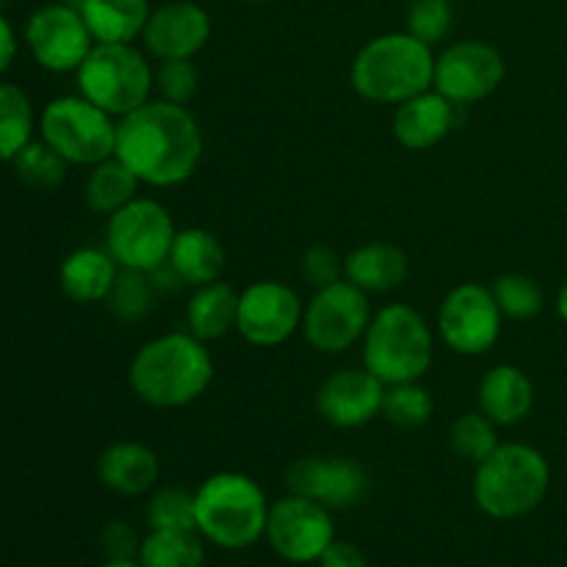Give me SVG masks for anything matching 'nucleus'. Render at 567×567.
Returning a JSON list of instances; mask_svg holds the SVG:
<instances>
[{
    "label": "nucleus",
    "mask_w": 567,
    "mask_h": 567,
    "mask_svg": "<svg viewBox=\"0 0 567 567\" xmlns=\"http://www.w3.org/2000/svg\"><path fill=\"white\" fill-rule=\"evenodd\" d=\"M205 138L188 105L153 97L116 120L114 155L150 188H172L194 177Z\"/></svg>",
    "instance_id": "obj_1"
},
{
    "label": "nucleus",
    "mask_w": 567,
    "mask_h": 567,
    "mask_svg": "<svg viewBox=\"0 0 567 567\" xmlns=\"http://www.w3.org/2000/svg\"><path fill=\"white\" fill-rule=\"evenodd\" d=\"M216 377L208 343L188 330L164 332L133 354L127 382L133 396L155 410H181L197 402Z\"/></svg>",
    "instance_id": "obj_2"
},
{
    "label": "nucleus",
    "mask_w": 567,
    "mask_h": 567,
    "mask_svg": "<svg viewBox=\"0 0 567 567\" xmlns=\"http://www.w3.org/2000/svg\"><path fill=\"white\" fill-rule=\"evenodd\" d=\"M435 48L408 31L380 33L358 50L349 70V83L358 97L396 109L404 100L432 89Z\"/></svg>",
    "instance_id": "obj_3"
},
{
    "label": "nucleus",
    "mask_w": 567,
    "mask_h": 567,
    "mask_svg": "<svg viewBox=\"0 0 567 567\" xmlns=\"http://www.w3.org/2000/svg\"><path fill=\"white\" fill-rule=\"evenodd\" d=\"M551 491V465L529 443H502L474 471V504L493 520H518L535 513Z\"/></svg>",
    "instance_id": "obj_4"
},
{
    "label": "nucleus",
    "mask_w": 567,
    "mask_h": 567,
    "mask_svg": "<svg viewBox=\"0 0 567 567\" xmlns=\"http://www.w3.org/2000/svg\"><path fill=\"white\" fill-rule=\"evenodd\" d=\"M269 507L264 487L241 471L210 474L194 491L197 532L225 551H244L264 540Z\"/></svg>",
    "instance_id": "obj_5"
},
{
    "label": "nucleus",
    "mask_w": 567,
    "mask_h": 567,
    "mask_svg": "<svg viewBox=\"0 0 567 567\" xmlns=\"http://www.w3.org/2000/svg\"><path fill=\"white\" fill-rule=\"evenodd\" d=\"M363 365L385 385L419 382L435 360V330L408 302H391L374 310L363 341Z\"/></svg>",
    "instance_id": "obj_6"
},
{
    "label": "nucleus",
    "mask_w": 567,
    "mask_h": 567,
    "mask_svg": "<svg viewBox=\"0 0 567 567\" xmlns=\"http://www.w3.org/2000/svg\"><path fill=\"white\" fill-rule=\"evenodd\" d=\"M78 94L122 120L153 100L155 70L150 55L133 44H94L75 70Z\"/></svg>",
    "instance_id": "obj_7"
},
{
    "label": "nucleus",
    "mask_w": 567,
    "mask_h": 567,
    "mask_svg": "<svg viewBox=\"0 0 567 567\" xmlns=\"http://www.w3.org/2000/svg\"><path fill=\"white\" fill-rule=\"evenodd\" d=\"M39 133L66 164L75 166L100 164L116 147V120L83 94L50 100L39 116Z\"/></svg>",
    "instance_id": "obj_8"
},
{
    "label": "nucleus",
    "mask_w": 567,
    "mask_h": 567,
    "mask_svg": "<svg viewBox=\"0 0 567 567\" xmlns=\"http://www.w3.org/2000/svg\"><path fill=\"white\" fill-rule=\"evenodd\" d=\"M175 236L177 227L169 208L142 194L105 221V249L114 255L120 269L153 275L169 258Z\"/></svg>",
    "instance_id": "obj_9"
},
{
    "label": "nucleus",
    "mask_w": 567,
    "mask_h": 567,
    "mask_svg": "<svg viewBox=\"0 0 567 567\" xmlns=\"http://www.w3.org/2000/svg\"><path fill=\"white\" fill-rule=\"evenodd\" d=\"M371 297L343 277L324 288H316L305 305L302 338L321 354H343L363 341L371 324Z\"/></svg>",
    "instance_id": "obj_10"
},
{
    "label": "nucleus",
    "mask_w": 567,
    "mask_h": 567,
    "mask_svg": "<svg viewBox=\"0 0 567 567\" xmlns=\"http://www.w3.org/2000/svg\"><path fill=\"white\" fill-rule=\"evenodd\" d=\"M504 330V313L491 286L460 282L443 297L437 308V336L463 358H482L498 343Z\"/></svg>",
    "instance_id": "obj_11"
},
{
    "label": "nucleus",
    "mask_w": 567,
    "mask_h": 567,
    "mask_svg": "<svg viewBox=\"0 0 567 567\" xmlns=\"http://www.w3.org/2000/svg\"><path fill=\"white\" fill-rule=\"evenodd\" d=\"M332 540H336L332 509L297 496V493H288V496L271 502L269 520H266V543L280 559L291 565L319 563Z\"/></svg>",
    "instance_id": "obj_12"
},
{
    "label": "nucleus",
    "mask_w": 567,
    "mask_h": 567,
    "mask_svg": "<svg viewBox=\"0 0 567 567\" xmlns=\"http://www.w3.org/2000/svg\"><path fill=\"white\" fill-rule=\"evenodd\" d=\"M507 78V64L498 48L482 39H463L435 53L432 89L452 100L457 109L474 105L498 92Z\"/></svg>",
    "instance_id": "obj_13"
},
{
    "label": "nucleus",
    "mask_w": 567,
    "mask_h": 567,
    "mask_svg": "<svg viewBox=\"0 0 567 567\" xmlns=\"http://www.w3.org/2000/svg\"><path fill=\"white\" fill-rule=\"evenodd\" d=\"M305 302L280 280H258L238 297L236 332L258 349H275L302 330Z\"/></svg>",
    "instance_id": "obj_14"
},
{
    "label": "nucleus",
    "mask_w": 567,
    "mask_h": 567,
    "mask_svg": "<svg viewBox=\"0 0 567 567\" xmlns=\"http://www.w3.org/2000/svg\"><path fill=\"white\" fill-rule=\"evenodd\" d=\"M25 44L33 61L48 72H75L94 48L78 6L48 3L33 11L25 22Z\"/></svg>",
    "instance_id": "obj_15"
},
{
    "label": "nucleus",
    "mask_w": 567,
    "mask_h": 567,
    "mask_svg": "<svg viewBox=\"0 0 567 567\" xmlns=\"http://www.w3.org/2000/svg\"><path fill=\"white\" fill-rule=\"evenodd\" d=\"M369 471L354 457H343V454L299 457L286 471L288 493L310 498L332 513L358 507L369 493Z\"/></svg>",
    "instance_id": "obj_16"
},
{
    "label": "nucleus",
    "mask_w": 567,
    "mask_h": 567,
    "mask_svg": "<svg viewBox=\"0 0 567 567\" xmlns=\"http://www.w3.org/2000/svg\"><path fill=\"white\" fill-rule=\"evenodd\" d=\"M210 14L194 0H166L155 6L144 25V53L155 61L197 59L208 44Z\"/></svg>",
    "instance_id": "obj_17"
},
{
    "label": "nucleus",
    "mask_w": 567,
    "mask_h": 567,
    "mask_svg": "<svg viewBox=\"0 0 567 567\" xmlns=\"http://www.w3.org/2000/svg\"><path fill=\"white\" fill-rule=\"evenodd\" d=\"M385 382L377 380L365 365L338 369L316 391V410L321 421L336 430H360L380 419Z\"/></svg>",
    "instance_id": "obj_18"
},
{
    "label": "nucleus",
    "mask_w": 567,
    "mask_h": 567,
    "mask_svg": "<svg viewBox=\"0 0 567 567\" xmlns=\"http://www.w3.org/2000/svg\"><path fill=\"white\" fill-rule=\"evenodd\" d=\"M457 122V105L435 89L404 100L393 111V138L404 150H432L441 144Z\"/></svg>",
    "instance_id": "obj_19"
},
{
    "label": "nucleus",
    "mask_w": 567,
    "mask_h": 567,
    "mask_svg": "<svg viewBox=\"0 0 567 567\" xmlns=\"http://www.w3.org/2000/svg\"><path fill=\"white\" fill-rule=\"evenodd\" d=\"M476 410L496 426L524 424L535 410V382L520 365H493L476 388Z\"/></svg>",
    "instance_id": "obj_20"
},
{
    "label": "nucleus",
    "mask_w": 567,
    "mask_h": 567,
    "mask_svg": "<svg viewBox=\"0 0 567 567\" xmlns=\"http://www.w3.org/2000/svg\"><path fill=\"white\" fill-rule=\"evenodd\" d=\"M97 480L116 496H150L161 480L158 454L138 441H116L97 457Z\"/></svg>",
    "instance_id": "obj_21"
},
{
    "label": "nucleus",
    "mask_w": 567,
    "mask_h": 567,
    "mask_svg": "<svg viewBox=\"0 0 567 567\" xmlns=\"http://www.w3.org/2000/svg\"><path fill=\"white\" fill-rule=\"evenodd\" d=\"M343 277L369 297H382L402 288L410 277V258L402 247L369 241L343 255Z\"/></svg>",
    "instance_id": "obj_22"
},
{
    "label": "nucleus",
    "mask_w": 567,
    "mask_h": 567,
    "mask_svg": "<svg viewBox=\"0 0 567 567\" xmlns=\"http://www.w3.org/2000/svg\"><path fill=\"white\" fill-rule=\"evenodd\" d=\"M166 266L181 277L183 286L199 288L221 280L227 266L225 244L208 227H183L172 241Z\"/></svg>",
    "instance_id": "obj_23"
},
{
    "label": "nucleus",
    "mask_w": 567,
    "mask_h": 567,
    "mask_svg": "<svg viewBox=\"0 0 567 567\" xmlns=\"http://www.w3.org/2000/svg\"><path fill=\"white\" fill-rule=\"evenodd\" d=\"M120 271V264L105 247H81L66 255L61 264V291L78 305L105 302Z\"/></svg>",
    "instance_id": "obj_24"
},
{
    "label": "nucleus",
    "mask_w": 567,
    "mask_h": 567,
    "mask_svg": "<svg viewBox=\"0 0 567 567\" xmlns=\"http://www.w3.org/2000/svg\"><path fill=\"white\" fill-rule=\"evenodd\" d=\"M78 11L97 44H133L142 39L153 6L150 0H81Z\"/></svg>",
    "instance_id": "obj_25"
},
{
    "label": "nucleus",
    "mask_w": 567,
    "mask_h": 567,
    "mask_svg": "<svg viewBox=\"0 0 567 567\" xmlns=\"http://www.w3.org/2000/svg\"><path fill=\"white\" fill-rule=\"evenodd\" d=\"M238 297L241 293L221 280L194 288L186 302V330L205 343L236 332Z\"/></svg>",
    "instance_id": "obj_26"
},
{
    "label": "nucleus",
    "mask_w": 567,
    "mask_h": 567,
    "mask_svg": "<svg viewBox=\"0 0 567 567\" xmlns=\"http://www.w3.org/2000/svg\"><path fill=\"white\" fill-rule=\"evenodd\" d=\"M138 188H142V181L116 155H111V158L89 166L83 199H86L89 210L109 219L111 214H116V210L125 208L127 203L138 197Z\"/></svg>",
    "instance_id": "obj_27"
},
{
    "label": "nucleus",
    "mask_w": 567,
    "mask_h": 567,
    "mask_svg": "<svg viewBox=\"0 0 567 567\" xmlns=\"http://www.w3.org/2000/svg\"><path fill=\"white\" fill-rule=\"evenodd\" d=\"M136 559L142 567H203L205 540L197 529H150Z\"/></svg>",
    "instance_id": "obj_28"
},
{
    "label": "nucleus",
    "mask_w": 567,
    "mask_h": 567,
    "mask_svg": "<svg viewBox=\"0 0 567 567\" xmlns=\"http://www.w3.org/2000/svg\"><path fill=\"white\" fill-rule=\"evenodd\" d=\"M33 105L14 83H0V161L11 164L33 142Z\"/></svg>",
    "instance_id": "obj_29"
},
{
    "label": "nucleus",
    "mask_w": 567,
    "mask_h": 567,
    "mask_svg": "<svg viewBox=\"0 0 567 567\" xmlns=\"http://www.w3.org/2000/svg\"><path fill=\"white\" fill-rule=\"evenodd\" d=\"M435 415V399L419 382H396V385H385V396H382V413L391 426L399 430H419V426L430 424Z\"/></svg>",
    "instance_id": "obj_30"
},
{
    "label": "nucleus",
    "mask_w": 567,
    "mask_h": 567,
    "mask_svg": "<svg viewBox=\"0 0 567 567\" xmlns=\"http://www.w3.org/2000/svg\"><path fill=\"white\" fill-rule=\"evenodd\" d=\"M498 430L502 426L493 424L482 410H471V413L457 415L449 426V446L460 460L480 465L482 460L491 457L502 441H498Z\"/></svg>",
    "instance_id": "obj_31"
},
{
    "label": "nucleus",
    "mask_w": 567,
    "mask_h": 567,
    "mask_svg": "<svg viewBox=\"0 0 567 567\" xmlns=\"http://www.w3.org/2000/svg\"><path fill=\"white\" fill-rule=\"evenodd\" d=\"M155 297H158V288H155L153 275L122 269L105 302H109L114 319L125 321V324H136L153 310Z\"/></svg>",
    "instance_id": "obj_32"
},
{
    "label": "nucleus",
    "mask_w": 567,
    "mask_h": 567,
    "mask_svg": "<svg viewBox=\"0 0 567 567\" xmlns=\"http://www.w3.org/2000/svg\"><path fill=\"white\" fill-rule=\"evenodd\" d=\"M491 291L502 308L504 319L509 321H529L546 308V293H543L540 282L529 275H520V271L496 277Z\"/></svg>",
    "instance_id": "obj_33"
},
{
    "label": "nucleus",
    "mask_w": 567,
    "mask_h": 567,
    "mask_svg": "<svg viewBox=\"0 0 567 567\" xmlns=\"http://www.w3.org/2000/svg\"><path fill=\"white\" fill-rule=\"evenodd\" d=\"M144 518L150 529H197L194 491L183 485L155 487L144 504Z\"/></svg>",
    "instance_id": "obj_34"
},
{
    "label": "nucleus",
    "mask_w": 567,
    "mask_h": 567,
    "mask_svg": "<svg viewBox=\"0 0 567 567\" xmlns=\"http://www.w3.org/2000/svg\"><path fill=\"white\" fill-rule=\"evenodd\" d=\"M14 172L25 186L42 188V192H50V188H59L66 177V161L50 147L44 138L39 142H31L14 161Z\"/></svg>",
    "instance_id": "obj_35"
},
{
    "label": "nucleus",
    "mask_w": 567,
    "mask_h": 567,
    "mask_svg": "<svg viewBox=\"0 0 567 567\" xmlns=\"http://www.w3.org/2000/svg\"><path fill=\"white\" fill-rule=\"evenodd\" d=\"M454 28V6L452 0H410L408 6V28L424 44L435 48L452 33Z\"/></svg>",
    "instance_id": "obj_36"
},
{
    "label": "nucleus",
    "mask_w": 567,
    "mask_h": 567,
    "mask_svg": "<svg viewBox=\"0 0 567 567\" xmlns=\"http://www.w3.org/2000/svg\"><path fill=\"white\" fill-rule=\"evenodd\" d=\"M199 92V70L194 59L158 61L155 66V94L175 105H188Z\"/></svg>",
    "instance_id": "obj_37"
},
{
    "label": "nucleus",
    "mask_w": 567,
    "mask_h": 567,
    "mask_svg": "<svg viewBox=\"0 0 567 567\" xmlns=\"http://www.w3.org/2000/svg\"><path fill=\"white\" fill-rule=\"evenodd\" d=\"M299 275L310 288H324L330 282L343 280V258L327 244H313L305 249L302 264H299Z\"/></svg>",
    "instance_id": "obj_38"
},
{
    "label": "nucleus",
    "mask_w": 567,
    "mask_h": 567,
    "mask_svg": "<svg viewBox=\"0 0 567 567\" xmlns=\"http://www.w3.org/2000/svg\"><path fill=\"white\" fill-rule=\"evenodd\" d=\"M100 543H103L105 559H136L142 537L125 520H114V524H109L103 529V540Z\"/></svg>",
    "instance_id": "obj_39"
},
{
    "label": "nucleus",
    "mask_w": 567,
    "mask_h": 567,
    "mask_svg": "<svg viewBox=\"0 0 567 567\" xmlns=\"http://www.w3.org/2000/svg\"><path fill=\"white\" fill-rule=\"evenodd\" d=\"M319 567H369V559L365 554L360 551L358 546L343 540H332V546L327 548L324 554L319 557Z\"/></svg>",
    "instance_id": "obj_40"
},
{
    "label": "nucleus",
    "mask_w": 567,
    "mask_h": 567,
    "mask_svg": "<svg viewBox=\"0 0 567 567\" xmlns=\"http://www.w3.org/2000/svg\"><path fill=\"white\" fill-rule=\"evenodd\" d=\"M17 59V33L11 28V22L6 20L3 11H0V75L14 64Z\"/></svg>",
    "instance_id": "obj_41"
},
{
    "label": "nucleus",
    "mask_w": 567,
    "mask_h": 567,
    "mask_svg": "<svg viewBox=\"0 0 567 567\" xmlns=\"http://www.w3.org/2000/svg\"><path fill=\"white\" fill-rule=\"evenodd\" d=\"M557 316L567 324V277H565V282L559 286V291H557Z\"/></svg>",
    "instance_id": "obj_42"
},
{
    "label": "nucleus",
    "mask_w": 567,
    "mask_h": 567,
    "mask_svg": "<svg viewBox=\"0 0 567 567\" xmlns=\"http://www.w3.org/2000/svg\"><path fill=\"white\" fill-rule=\"evenodd\" d=\"M97 567H142V565H138V559H105V563H100Z\"/></svg>",
    "instance_id": "obj_43"
},
{
    "label": "nucleus",
    "mask_w": 567,
    "mask_h": 567,
    "mask_svg": "<svg viewBox=\"0 0 567 567\" xmlns=\"http://www.w3.org/2000/svg\"><path fill=\"white\" fill-rule=\"evenodd\" d=\"M247 3H255V6H260V3H271V0H247Z\"/></svg>",
    "instance_id": "obj_44"
}]
</instances>
